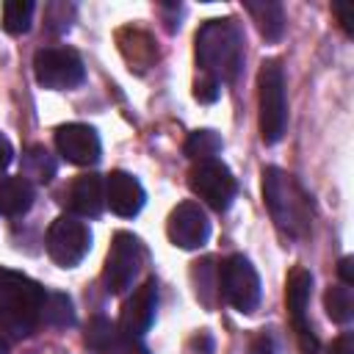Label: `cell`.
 Segmentation results:
<instances>
[{
	"mask_svg": "<svg viewBox=\"0 0 354 354\" xmlns=\"http://www.w3.org/2000/svg\"><path fill=\"white\" fill-rule=\"evenodd\" d=\"M14 160V147H11V141L0 133V174L8 169V163Z\"/></svg>",
	"mask_w": 354,
	"mask_h": 354,
	"instance_id": "obj_29",
	"label": "cell"
},
{
	"mask_svg": "<svg viewBox=\"0 0 354 354\" xmlns=\"http://www.w3.org/2000/svg\"><path fill=\"white\" fill-rule=\"evenodd\" d=\"M329 354H354V335H351V332H343V335L329 346Z\"/></svg>",
	"mask_w": 354,
	"mask_h": 354,
	"instance_id": "obj_27",
	"label": "cell"
},
{
	"mask_svg": "<svg viewBox=\"0 0 354 354\" xmlns=\"http://www.w3.org/2000/svg\"><path fill=\"white\" fill-rule=\"evenodd\" d=\"M188 185L205 205H210L218 213L227 210L232 205L235 194H238V183H235L232 171L216 158L194 163L191 171H188Z\"/></svg>",
	"mask_w": 354,
	"mask_h": 354,
	"instance_id": "obj_9",
	"label": "cell"
},
{
	"mask_svg": "<svg viewBox=\"0 0 354 354\" xmlns=\"http://www.w3.org/2000/svg\"><path fill=\"white\" fill-rule=\"evenodd\" d=\"M53 174H55V160H53V155H50L44 147H39V144L28 147L25 155H22V177H25L28 183H30V180H36V183H50Z\"/></svg>",
	"mask_w": 354,
	"mask_h": 354,
	"instance_id": "obj_19",
	"label": "cell"
},
{
	"mask_svg": "<svg viewBox=\"0 0 354 354\" xmlns=\"http://www.w3.org/2000/svg\"><path fill=\"white\" fill-rule=\"evenodd\" d=\"M86 348L91 354H149L138 337L124 335L116 324L102 315H94L86 326Z\"/></svg>",
	"mask_w": 354,
	"mask_h": 354,
	"instance_id": "obj_13",
	"label": "cell"
},
{
	"mask_svg": "<svg viewBox=\"0 0 354 354\" xmlns=\"http://www.w3.org/2000/svg\"><path fill=\"white\" fill-rule=\"evenodd\" d=\"M166 235L180 249H199L210 238V221L196 202H180L169 213Z\"/></svg>",
	"mask_w": 354,
	"mask_h": 354,
	"instance_id": "obj_10",
	"label": "cell"
},
{
	"mask_svg": "<svg viewBox=\"0 0 354 354\" xmlns=\"http://www.w3.org/2000/svg\"><path fill=\"white\" fill-rule=\"evenodd\" d=\"M335 14H337V19H340V25H343V30L346 33H354V3H348V0H337L335 6Z\"/></svg>",
	"mask_w": 354,
	"mask_h": 354,
	"instance_id": "obj_26",
	"label": "cell"
},
{
	"mask_svg": "<svg viewBox=\"0 0 354 354\" xmlns=\"http://www.w3.org/2000/svg\"><path fill=\"white\" fill-rule=\"evenodd\" d=\"M41 318L50 326H72L75 324L72 299L66 293H47L44 296V304H41Z\"/></svg>",
	"mask_w": 354,
	"mask_h": 354,
	"instance_id": "obj_23",
	"label": "cell"
},
{
	"mask_svg": "<svg viewBox=\"0 0 354 354\" xmlns=\"http://www.w3.org/2000/svg\"><path fill=\"white\" fill-rule=\"evenodd\" d=\"M263 199L271 218L290 238H301L310 230V196L304 188L277 166L263 169Z\"/></svg>",
	"mask_w": 354,
	"mask_h": 354,
	"instance_id": "obj_3",
	"label": "cell"
},
{
	"mask_svg": "<svg viewBox=\"0 0 354 354\" xmlns=\"http://www.w3.org/2000/svg\"><path fill=\"white\" fill-rule=\"evenodd\" d=\"M243 6L254 17L257 30L263 33L266 41H279L282 39V33H285V11H282L279 3H274V0H260V3L246 0Z\"/></svg>",
	"mask_w": 354,
	"mask_h": 354,
	"instance_id": "obj_18",
	"label": "cell"
},
{
	"mask_svg": "<svg viewBox=\"0 0 354 354\" xmlns=\"http://www.w3.org/2000/svg\"><path fill=\"white\" fill-rule=\"evenodd\" d=\"M144 263V246L133 232H116L102 268V282L108 293H124L133 288V279Z\"/></svg>",
	"mask_w": 354,
	"mask_h": 354,
	"instance_id": "obj_8",
	"label": "cell"
},
{
	"mask_svg": "<svg viewBox=\"0 0 354 354\" xmlns=\"http://www.w3.org/2000/svg\"><path fill=\"white\" fill-rule=\"evenodd\" d=\"M324 307H326V315H329L335 324H348L351 315H354L351 288H348V285H332V288L324 293Z\"/></svg>",
	"mask_w": 354,
	"mask_h": 354,
	"instance_id": "obj_21",
	"label": "cell"
},
{
	"mask_svg": "<svg viewBox=\"0 0 354 354\" xmlns=\"http://www.w3.org/2000/svg\"><path fill=\"white\" fill-rule=\"evenodd\" d=\"M310 293H313V274L307 268L296 266L288 274V282H285V301H288V313H290V321H293L296 335L310 329V324H307V301H310Z\"/></svg>",
	"mask_w": 354,
	"mask_h": 354,
	"instance_id": "obj_16",
	"label": "cell"
},
{
	"mask_svg": "<svg viewBox=\"0 0 354 354\" xmlns=\"http://www.w3.org/2000/svg\"><path fill=\"white\" fill-rule=\"evenodd\" d=\"M196 64L216 83L235 80L243 64V33L235 19H207L196 30Z\"/></svg>",
	"mask_w": 354,
	"mask_h": 354,
	"instance_id": "obj_2",
	"label": "cell"
},
{
	"mask_svg": "<svg viewBox=\"0 0 354 354\" xmlns=\"http://www.w3.org/2000/svg\"><path fill=\"white\" fill-rule=\"evenodd\" d=\"M218 290L238 313H252L260 304V277L243 254H230L218 268Z\"/></svg>",
	"mask_w": 354,
	"mask_h": 354,
	"instance_id": "obj_5",
	"label": "cell"
},
{
	"mask_svg": "<svg viewBox=\"0 0 354 354\" xmlns=\"http://www.w3.org/2000/svg\"><path fill=\"white\" fill-rule=\"evenodd\" d=\"M147 202V194L141 188V183L127 174V171H111L108 180H105V205L122 216V218H133Z\"/></svg>",
	"mask_w": 354,
	"mask_h": 354,
	"instance_id": "obj_14",
	"label": "cell"
},
{
	"mask_svg": "<svg viewBox=\"0 0 354 354\" xmlns=\"http://www.w3.org/2000/svg\"><path fill=\"white\" fill-rule=\"evenodd\" d=\"M33 199H36L33 183H28L22 174L0 177V213L3 216H22V213H28Z\"/></svg>",
	"mask_w": 354,
	"mask_h": 354,
	"instance_id": "obj_17",
	"label": "cell"
},
{
	"mask_svg": "<svg viewBox=\"0 0 354 354\" xmlns=\"http://www.w3.org/2000/svg\"><path fill=\"white\" fill-rule=\"evenodd\" d=\"M47 254L61 268H75L91 249V232L88 227L75 216H58L47 235H44Z\"/></svg>",
	"mask_w": 354,
	"mask_h": 354,
	"instance_id": "obj_7",
	"label": "cell"
},
{
	"mask_svg": "<svg viewBox=\"0 0 354 354\" xmlns=\"http://www.w3.org/2000/svg\"><path fill=\"white\" fill-rule=\"evenodd\" d=\"M33 75L39 86L66 91L83 83L86 66L83 58L69 47H44L33 55Z\"/></svg>",
	"mask_w": 354,
	"mask_h": 354,
	"instance_id": "obj_6",
	"label": "cell"
},
{
	"mask_svg": "<svg viewBox=\"0 0 354 354\" xmlns=\"http://www.w3.org/2000/svg\"><path fill=\"white\" fill-rule=\"evenodd\" d=\"M0 354H8V343L0 337Z\"/></svg>",
	"mask_w": 354,
	"mask_h": 354,
	"instance_id": "obj_30",
	"label": "cell"
},
{
	"mask_svg": "<svg viewBox=\"0 0 354 354\" xmlns=\"http://www.w3.org/2000/svg\"><path fill=\"white\" fill-rule=\"evenodd\" d=\"M257 105H260V136L266 144H277L288 127L285 75L277 58L263 61L257 72Z\"/></svg>",
	"mask_w": 354,
	"mask_h": 354,
	"instance_id": "obj_4",
	"label": "cell"
},
{
	"mask_svg": "<svg viewBox=\"0 0 354 354\" xmlns=\"http://www.w3.org/2000/svg\"><path fill=\"white\" fill-rule=\"evenodd\" d=\"M337 274H340L343 285H354V257H351V254L340 257V263H337Z\"/></svg>",
	"mask_w": 354,
	"mask_h": 354,
	"instance_id": "obj_28",
	"label": "cell"
},
{
	"mask_svg": "<svg viewBox=\"0 0 354 354\" xmlns=\"http://www.w3.org/2000/svg\"><path fill=\"white\" fill-rule=\"evenodd\" d=\"M66 205L83 218H97L105 207V183L100 174H80L66 188Z\"/></svg>",
	"mask_w": 354,
	"mask_h": 354,
	"instance_id": "obj_15",
	"label": "cell"
},
{
	"mask_svg": "<svg viewBox=\"0 0 354 354\" xmlns=\"http://www.w3.org/2000/svg\"><path fill=\"white\" fill-rule=\"evenodd\" d=\"M55 147H58V155L75 166H94L102 152L97 130L80 122L61 124L55 130Z\"/></svg>",
	"mask_w": 354,
	"mask_h": 354,
	"instance_id": "obj_11",
	"label": "cell"
},
{
	"mask_svg": "<svg viewBox=\"0 0 354 354\" xmlns=\"http://www.w3.org/2000/svg\"><path fill=\"white\" fill-rule=\"evenodd\" d=\"M218 94H221V83H216L213 77H199L194 86V97L199 102H216Z\"/></svg>",
	"mask_w": 354,
	"mask_h": 354,
	"instance_id": "obj_24",
	"label": "cell"
},
{
	"mask_svg": "<svg viewBox=\"0 0 354 354\" xmlns=\"http://www.w3.org/2000/svg\"><path fill=\"white\" fill-rule=\"evenodd\" d=\"M252 354H279V348H277V343H274V337H271V332H257L254 335V340H252V348H249Z\"/></svg>",
	"mask_w": 354,
	"mask_h": 354,
	"instance_id": "obj_25",
	"label": "cell"
},
{
	"mask_svg": "<svg viewBox=\"0 0 354 354\" xmlns=\"http://www.w3.org/2000/svg\"><path fill=\"white\" fill-rule=\"evenodd\" d=\"M44 296L47 293L36 279L0 266V332L11 340L28 337L41 318Z\"/></svg>",
	"mask_w": 354,
	"mask_h": 354,
	"instance_id": "obj_1",
	"label": "cell"
},
{
	"mask_svg": "<svg viewBox=\"0 0 354 354\" xmlns=\"http://www.w3.org/2000/svg\"><path fill=\"white\" fill-rule=\"evenodd\" d=\"M33 3L30 0H8L3 3V28L6 33L11 36H19L30 28V19H33Z\"/></svg>",
	"mask_w": 354,
	"mask_h": 354,
	"instance_id": "obj_22",
	"label": "cell"
},
{
	"mask_svg": "<svg viewBox=\"0 0 354 354\" xmlns=\"http://www.w3.org/2000/svg\"><path fill=\"white\" fill-rule=\"evenodd\" d=\"M221 152V136L216 130H194L188 138H185V155L191 160H213L216 155Z\"/></svg>",
	"mask_w": 354,
	"mask_h": 354,
	"instance_id": "obj_20",
	"label": "cell"
},
{
	"mask_svg": "<svg viewBox=\"0 0 354 354\" xmlns=\"http://www.w3.org/2000/svg\"><path fill=\"white\" fill-rule=\"evenodd\" d=\"M155 310H158V285L155 279H147L124 299L119 313V329L133 337L144 335L155 321Z\"/></svg>",
	"mask_w": 354,
	"mask_h": 354,
	"instance_id": "obj_12",
	"label": "cell"
}]
</instances>
